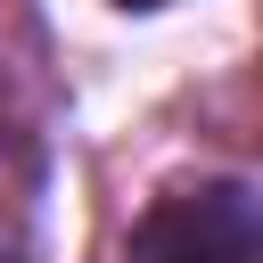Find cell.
<instances>
[{"label":"cell","instance_id":"obj_2","mask_svg":"<svg viewBox=\"0 0 263 263\" xmlns=\"http://www.w3.org/2000/svg\"><path fill=\"white\" fill-rule=\"evenodd\" d=\"M115 8H164V0H115Z\"/></svg>","mask_w":263,"mask_h":263},{"label":"cell","instance_id":"obj_1","mask_svg":"<svg viewBox=\"0 0 263 263\" xmlns=\"http://www.w3.org/2000/svg\"><path fill=\"white\" fill-rule=\"evenodd\" d=\"M132 263H263V205L247 181H197V189H164L140 230H132Z\"/></svg>","mask_w":263,"mask_h":263}]
</instances>
